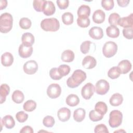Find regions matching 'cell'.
Listing matches in <instances>:
<instances>
[{
    "mask_svg": "<svg viewBox=\"0 0 133 133\" xmlns=\"http://www.w3.org/2000/svg\"><path fill=\"white\" fill-rule=\"evenodd\" d=\"M61 93V88L58 84H51L47 89V94L51 99H56L60 96Z\"/></svg>",
    "mask_w": 133,
    "mask_h": 133,
    "instance_id": "obj_7",
    "label": "cell"
},
{
    "mask_svg": "<svg viewBox=\"0 0 133 133\" xmlns=\"http://www.w3.org/2000/svg\"><path fill=\"white\" fill-rule=\"evenodd\" d=\"M86 115L85 110L83 108H78L74 111L73 113V118L77 122H82Z\"/></svg>",
    "mask_w": 133,
    "mask_h": 133,
    "instance_id": "obj_25",
    "label": "cell"
},
{
    "mask_svg": "<svg viewBox=\"0 0 133 133\" xmlns=\"http://www.w3.org/2000/svg\"><path fill=\"white\" fill-rule=\"evenodd\" d=\"M56 7L52 1H46L43 12L46 16H51L55 12Z\"/></svg>",
    "mask_w": 133,
    "mask_h": 133,
    "instance_id": "obj_16",
    "label": "cell"
},
{
    "mask_svg": "<svg viewBox=\"0 0 133 133\" xmlns=\"http://www.w3.org/2000/svg\"><path fill=\"white\" fill-rule=\"evenodd\" d=\"M70 67L66 64H61L58 68L59 73L61 76H65L67 75L70 72Z\"/></svg>",
    "mask_w": 133,
    "mask_h": 133,
    "instance_id": "obj_38",
    "label": "cell"
},
{
    "mask_svg": "<svg viewBox=\"0 0 133 133\" xmlns=\"http://www.w3.org/2000/svg\"><path fill=\"white\" fill-rule=\"evenodd\" d=\"M16 118L19 122L24 123L28 118V114L23 111H19L16 114Z\"/></svg>",
    "mask_w": 133,
    "mask_h": 133,
    "instance_id": "obj_43",
    "label": "cell"
},
{
    "mask_svg": "<svg viewBox=\"0 0 133 133\" xmlns=\"http://www.w3.org/2000/svg\"><path fill=\"white\" fill-rule=\"evenodd\" d=\"M1 123L7 129H11L15 125V121L13 117L10 115H5L3 118H1Z\"/></svg>",
    "mask_w": 133,
    "mask_h": 133,
    "instance_id": "obj_20",
    "label": "cell"
},
{
    "mask_svg": "<svg viewBox=\"0 0 133 133\" xmlns=\"http://www.w3.org/2000/svg\"><path fill=\"white\" fill-rule=\"evenodd\" d=\"M13 18L8 12H4L0 17V31L3 33L9 32L12 29Z\"/></svg>",
    "mask_w": 133,
    "mask_h": 133,
    "instance_id": "obj_2",
    "label": "cell"
},
{
    "mask_svg": "<svg viewBox=\"0 0 133 133\" xmlns=\"http://www.w3.org/2000/svg\"><path fill=\"white\" fill-rule=\"evenodd\" d=\"M89 117L91 121L98 122L103 118V115L100 114L95 110H92L90 111L89 113Z\"/></svg>",
    "mask_w": 133,
    "mask_h": 133,
    "instance_id": "obj_37",
    "label": "cell"
},
{
    "mask_svg": "<svg viewBox=\"0 0 133 133\" xmlns=\"http://www.w3.org/2000/svg\"><path fill=\"white\" fill-rule=\"evenodd\" d=\"M120 16L119 14L114 12L110 15L108 19V21L109 24L112 26H116L118 25V22L120 19Z\"/></svg>",
    "mask_w": 133,
    "mask_h": 133,
    "instance_id": "obj_32",
    "label": "cell"
},
{
    "mask_svg": "<svg viewBox=\"0 0 133 133\" xmlns=\"http://www.w3.org/2000/svg\"><path fill=\"white\" fill-rule=\"evenodd\" d=\"M123 101V96L119 93L114 94L109 100L110 103L111 105L114 107H117L120 105Z\"/></svg>",
    "mask_w": 133,
    "mask_h": 133,
    "instance_id": "obj_21",
    "label": "cell"
},
{
    "mask_svg": "<svg viewBox=\"0 0 133 133\" xmlns=\"http://www.w3.org/2000/svg\"><path fill=\"white\" fill-rule=\"evenodd\" d=\"M97 61L96 59L91 56H87L82 61V65L86 69H91L96 66Z\"/></svg>",
    "mask_w": 133,
    "mask_h": 133,
    "instance_id": "obj_14",
    "label": "cell"
},
{
    "mask_svg": "<svg viewBox=\"0 0 133 133\" xmlns=\"http://www.w3.org/2000/svg\"><path fill=\"white\" fill-rule=\"evenodd\" d=\"M36 108V103L32 100H29L26 101L23 105L24 110L27 112H32L34 111Z\"/></svg>",
    "mask_w": 133,
    "mask_h": 133,
    "instance_id": "obj_31",
    "label": "cell"
},
{
    "mask_svg": "<svg viewBox=\"0 0 133 133\" xmlns=\"http://www.w3.org/2000/svg\"><path fill=\"white\" fill-rule=\"evenodd\" d=\"M105 12L101 9H98L93 13L92 20L96 23L100 24L103 23L105 20Z\"/></svg>",
    "mask_w": 133,
    "mask_h": 133,
    "instance_id": "obj_17",
    "label": "cell"
},
{
    "mask_svg": "<svg viewBox=\"0 0 133 133\" xmlns=\"http://www.w3.org/2000/svg\"><path fill=\"white\" fill-rule=\"evenodd\" d=\"M117 45L112 41L106 42L102 47L103 55L107 58H111L114 56L117 52Z\"/></svg>",
    "mask_w": 133,
    "mask_h": 133,
    "instance_id": "obj_5",
    "label": "cell"
},
{
    "mask_svg": "<svg viewBox=\"0 0 133 133\" xmlns=\"http://www.w3.org/2000/svg\"><path fill=\"white\" fill-rule=\"evenodd\" d=\"M94 131L96 133H109V131L107 127L103 124L97 125L94 129Z\"/></svg>",
    "mask_w": 133,
    "mask_h": 133,
    "instance_id": "obj_45",
    "label": "cell"
},
{
    "mask_svg": "<svg viewBox=\"0 0 133 133\" xmlns=\"http://www.w3.org/2000/svg\"><path fill=\"white\" fill-rule=\"evenodd\" d=\"M55 123L54 118L50 116L47 115L45 116L43 120V124L46 127H52Z\"/></svg>",
    "mask_w": 133,
    "mask_h": 133,
    "instance_id": "obj_39",
    "label": "cell"
},
{
    "mask_svg": "<svg viewBox=\"0 0 133 133\" xmlns=\"http://www.w3.org/2000/svg\"><path fill=\"white\" fill-rule=\"evenodd\" d=\"M123 120L122 112L117 110L112 111L109 114V124L111 127L116 128L119 126Z\"/></svg>",
    "mask_w": 133,
    "mask_h": 133,
    "instance_id": "obj_4",
    "label": "cell"
},
{
    "mask_svg": "<svg viewBox=\"0 0 133 133\" xmlns=\"http://www.w3.org/2000/svg\"><path fill=\"white\" fill-rule=\"evenodd\" d=\"M89 36L94 39H101L103 36V32L101 28L93 26L89 30Z\"/></svg>",
    "mask_w": 133,
    "mask_h": 133,
    "instance_id": "obj_12",
    "label": "cell"
},
{
    "mask_svg": "<svg viewBox=\"0 0 133 133\" xmlns=\"http://www.w3.org/2000/svg\"><path fill=\"white\" fill-rule=\"evenodd\" d=\"M11 98L14 102L19 104L22 103L24 101V96L21 91L19 90H16L13 92Z\"/></svg>",
    "mask_w": 133,
    "mask_h": 133,
    "instance_id": "obj_27",
    "label": "cell"
},
{
    "mask_svg": "<svg viewBox=\"0 0 133 133\" xmlns=\"http://www.w3.org/2000/svg\"><path fill=\"white\" fill-rule=\"evenodd\" d=\"M45 2V0H34L33 2V8L37 12H43Z\"/></svg>",
    "mask_w": 133,
    "mask_h": 133,
    "instance_id": "obj_35",
    "label": "cell"
},
{
    "mask_svg": "<svg viewBox=\"0 0 133 133\" xmlns=\"http://www.w3.org/2000/svg\"><path fill=\"white\" fill-rule=\"evenodd\" d=\"M90 19L88 18L86 19L78 18L77 19V23L78 25L81 28H85L88 27L90 24Z\"/></svg>",
    "mask_w": 133,
    "mask_h": 133,
    "instance_id": "obj_44",
    "label": "cell"
},
{
    "mask_svg": "<svg viewBox=\"0 0 133 133\" xmlns=\"http://www.w3.org/2000/svg\"><path fill=\"white\" fill-rule=\"evenodd\" d=\"M31 21L28 18H22L19 21V26L22 29L28 30L31 28Z\"/></svg>",
    "mask_w": 133,
    "mask_h": 133,
    "instance_id": "obj_33",
    "label": "cell"
},
{
    "mask_svg": "<svg viewBox=\"0 0 133 133\" xmlns=\"http://www.w3.org/2000/svg\"><path fill=\"white\" fill-rule=\"evenodd\" d=\"M20 133L23 132H28V133H33L34 130L33 128L30 126H25L22 128V129L20 131Z\"/></svg>",
    "mask_w": 133,
    "mask_h": 133,
    "instance_id": "obj_47",
    "label": "cell"
},
{
    "mask_svg": "<svg viewBox=\"0 0 133 133\" xmlns=\"http://www.w3.org/2000/svg\"><path fill=\"white\" fill-rule=\"evenodd\" d=\"M117 2L119 6L121 7H125L128 6V5L130 2V1L129 0H120V1H117Z\"/></svg>",
    "mask_w": 133,
    "mask_h": 133,
    "instance_id": "obj_48",
    "label": "cell"
},
{
    "mask_svg": "<svg viewBox=\"0 0 133 133\" xmlns=\"http://www.w3.org/2000/svg\"><path fill=\"white\" fill-rule=\"evenodd\" d=\"M21 41L23 44L28 46H32L35 41L34 36L31 33H24L22 35Z\"/></svg>",
    "mask_w": 133,
    "mask_h": 133,
    "instance_id": "obj_23",
    "label": "cell"
},
{
    "mask_svg": "<svg viewBox=\"0 0 133 133\" xmlns=\"http://www.w3.org/2000/svg\"><path fill=\"white\" fill-rule=\"evenodd\" d=\"M75 57L74 53L73 51L67 49L64 50L61 54V60L65 62H71L74 60Z\"/></svg>",
    "mask_w": 133,
    "mask_h": 133,
    "instance_id": "obj_26",
    "label": "cell"
},
{
    "mask_svg": "<svg viewBox=\"0 0 133 133\" xmlns=\"http://www.w3.org/2000/svg\"><path fill=\"white\" fill-rule=\"evenodd\" d=\"M77 13L78 16V18H88L90 14V8L88 5H82L78 8Z\"/></svg>",
    "mask_w": 133,
    "mask_h": 133,
    "instance_id": "obj_18",
    "label": "cell"
},
{
    "mask_svg": "<svg viewBox=\"0 0 133 133\" xmlns=\"http://www.w3.org/2000/svg\"><path fill=\"white\" fill-rule=\"evenodd\" d=\"M7 6V1L6 0H1L0 1V9L2 10L5 8Z\"/></svg>",
    "mask_w": 133,
    "mask_h": 133,
    "instance_id": "obj_49",
    "label": "cell"
},
{
    "mask_svg": "<svg viewBox=\"0 0 133 133\" xmlns=\"http://www.w3.org/2000/svg\"><path fill=\"white\" fill-rule=\"evenodd\" d=\"M101 3L102 7L106 10L112 9L114 6V1L113 0H102Z\"/></svg>",
    "mask_w": 133,
    "mask_h": 133,
    "instance_id": "obj_40",
    "label": "cell"
},
{
    "mask_svg": "<svg viewBox=\"0 0 133 133\" xmlns=\"http://www.w3.org/2000/svg\"><path fill=\"white\" fill-rule=\"evenodd\" d=\"M121 75V73L117 66H113L110 69L108 72V76L111 79H116Z\"/></svg>",
    "mask_w": 133,
    "mask_h": 133,
    "instance_id": "obj_34",
    "label": "cell"
},
{
    "mask_svg": "<svg viewBox=\"0 0 133 133\" xmlns=\"http://www.w3.org/2000/svg\"><path fill=\"white\" fill-rule=\"evenodd\" d=\"M65 102L66 104L70 107H75L79 103L78 97L75 94H70L66 98Z\"/></svg>",
    "mask_w": 133,
    "mask_h": 133,
    "instance_id": "obj_28",
    "label": "cell"
},
{
    "mask_svg": "<svg viewBox=\"0 0 133 133\" xmlns=\"http://www.w3.org/2000/svg\"><path fill=\"white\" fill-rule=\"evenodd\" d=\"M57 116L61 122H66L70 118L71 111L68 108L65 107L60 108L57 112Z\"/></svg>",
    "mask_w": 133,
    "mask_h": 133,
    "instance_id": "obj_11",
    "label": "cell"
},
{
    "mask_svg": "<svg viewBox=\"0 0 133 133\" xmlns=\"http://www.w3.org/2000/svg\"><path fill=\"white\" fill-rule=\"evenodd\" d=\"M10 92V87L6 84L1 85L0 87V103L2 104L6 101V97Z\"/></svg>",
    "mask_w": 133,
    "mask_h": 133,
    "instance_id": "obj_22",
    "label": "cell"
},
{
    "mask_svg": "<svg viewBox=\"0 0 133 133\" xmlns=\"http://www.w3.org/2000/svg\"><path fill=\"white\" fill-rule=\"evenodd\" d=\"M49 76L51 78L54 80H59L62 77V76H61L59 73L58 68H53L51 69L49 71Z\"/></svg>",
    "mask_w": 133,
    "mask_h": 133,
    "instance_id": "obj_42",
    "label": "cell"
},
{
    "mask_svg": "<svg viewBox=\"0 0 133 133\" xmlns=\"http://www.w3.org/2000/svg\"><path fill=\"white\" fill-rule=\"evenodd\" d=\"M106 33L108 37L115 38L119 35V30L116 26L110 25L107 28Z\"/></svg>",
    "mask_w": 133,
    "mask_h": 133,
    "instance_id": "obj_24",
    "label": "cell"
},
{
    "mask_svg": "<svg viewBox=\"0 0 133 133\" xmlns=\"http://www.w3.org/2000/svg\"><path fill=\"white\" fill-rule=\"evenodd\" d=\"M95 91V87L94 85L91 83H88L82 87L81 95L83 98L88 100L93 96Z\"/></svg>",
    "mask_w": 133,
    "mask_h": 133,
    "instance_id": "obj_8",
    "label": "cell"
},
{
    "mask_svg": "<svg viewBox=\"0 0 133 133\" xmlns=\"http://www.w3.org/2000/svg\"><path fill=\"white\" fill-rule=\"evenodd\" d=\"M126 132V131H125V130H117V131H114V132Z\"/></svg>",
    "mask_w": 133,
    "mask_h": 133,
    "instance_id": "obj_50",
    "label": "cell"
},
{
    "mask_svg": "<svg viewBox=\"0 0 133 133\" xmlns=\"http://www.w3.org/2000/svg\"><path fill=\"white\" fill-rule=\"evenodd\" d=\"M131 63L128 60H123L119 62L117 68L121 74H126L128 73L131 69Z\"/></svg>",
    "mask_w": 133,
    "mask_h": 133,
    "instance_id": "obj_13",
    "label": "cell"
},
{
    "mask_svg": "<svg viewBox=\"0 0 133 133\" xmlns=\"http://www.w3.org/2000/svg\"><path fill=\"white\" fill-rule=\"evenodd\" d=\"M95 110L100 114L104 115L107 112L108 107L105 102L99 101L95 104Z\"/></svg>",
    "mask_w": 133,
    "mask_h": 133,
    "instance_id": "obj_29",
    "label": "cell"
},
{
    "mask_svg": "<svg viewBox=\"0 0 133 133\" xmlns=\"http://www.w3.org/2000/svg\"><path fill=\"white\" fill-rule=\"evenodd\" d=\"M56 3L60 9H65L67 8L69 5V1L68 0H57Z\"/></svg>",
    "mask_w": 133,
    "mask_h": 133,
    "instance_id": "obj_46",
    "label": "cell"
},
{
    "mask_svg": "<svg viewBox=\"0 0 133 133\" xmlns=\"http://www.w3.org/2000/svg\"><path fill=\"white\" fill-rule=\"evenodd\" d=\"M24 72L29 75L35 73L38 70V64L33 60L26 61L23 66Z\"/></svg>",
    "mask_w": 133,
    "mask_h": 133,
    "instance_id": "obj_9",
    "label": "cell"
},
{
    "mask_svg": "<svg viewBox=\"0 0 133 133\" xmlns=\"http://www.w3.org/2000/svg\"><path fill=\"white\" fill-rule=\"evenodd\" d=\"M118 25L124 28L133 26V14H131L127 17L121 18L118 22Z\"/></svg>",
    "mask_w": 133,
    "mask_h": 133,
    "instance_id": "obj_15",
    "label": "cell"
},
{
    "mask_svg": "<svg viewBox=\"0 0 133 133\" xmlns=\"http://www.w3.org/2000/svg\"><path fill=\"white\" fill-rule=\"evenodd\" d=\"M41 27L45 31L56 32L60 28V23L55 18H46L41 22Z\"/></svg>",
    "mask_w": 133,
    "mask_h": 133,
    "instance_id": "obj_3",
    "label": "cell"
},
{
    "mask_svg": "<svg viewBox=\"0 0 133 133\" xmlns=\"http://www.w3.org/2000/svg\"><path fill=\"white\" fill-rule=\"evenodd\" d=\"M33 52L32 46H28L24 44H21L18 49V53L22 58H27L30 57Z\"/></svg>",
    "mask_w": 133,
    "mask_h": 133,
    "instance_id": "obj_10",
    "label": "cell"
},
{
    "mask_svg": "<svg viewBox=\"0 0 133 133\" xmlns=\"http://www.w3.org/2000/svg\"><path fill=\"white\" fill-rule=\"evenodd\" d=\"M14 62V57L9 52H6L1 56V63L4 66H10Z\"/></svg>",
    "mask_w": 133,
    "mask_h": 133,
    "instance_id": "obj_19",
    "label": "cell"
},
{
    "mask_svg": "<svg viewBox=\"0 0 133 133\" xmlns=\"http://www.w3.org/2000/svg\"><path fill=\"white\" fill-rule=\"evenodd\" d=\"M95 90L97 94L104 95L110 89L109 83L105 79H100L97 82L95 85Z\"/></svg>",
    "mask_w": 133,
    "mask_h": 133,
    "instance_id": "obj_6",
    "label": "cell"
},
{
    "mask_svg": "<svg viewBox=\"0 0 133 133\" xmlns=\"http://www.w3.org/2000/svg\"><path fill=\"white\" fill-rule=\"evenodd\" d=\"M93 43H92L90 41H85L83 42L80 46V50L81 51L83 54H86L88 53L90 51V49L91 47V45Z\"/></svg>",
    "mask_w": 133,
    "mask_h": 133,
    "instance_id": "obj_36",
    "label": "cell"
},
{
    "mask_svg": "<svg viewBox=\"0 0 133 133\" xmlns=\"http://www.w3.org/2000/svg\"><path fill=\"white\" fill-rule=\"evenodd\" d=\"M73 15L70 12H64L62 16V20L65 25H70L73 22Z\"/></svg>",
    "mask_w": 133,
    "mask_h": 133,
    "instance_id": "obj_30",
    "label": "cell"
},
{
    "mask_svg": "<svg viewBox=\"0 0 133 133\" xmlns=\"http://www.w3.org/2000/svg\"><path fill=\"white\" fill-rule=\"evenodd\" d=\"M123 36L127 39H131L133 38V26L125 28L123 30Z\"/></svg>",
    "mask_w": 133,
    "mask_h": 133,
    "instance_id": "obj_41",
    "label": "cell"
},
{
    "mask_svg": "<svg viewBox=\"0 0 133 133\" xmlns=\"http://www.w3.org/2000/svg\"><path fill=\"white\" fill-rule=\"evenodd\" d=\"M86 74L85 72L80 69L76 70L72 75L68 78L66 85L70 88H76L86 79Z\"/></svg>",
    "mask_w": 133,
    "mask_h": 133,
    "instance_id": "obj_1",
    "label": "cell"
}]
</instances>
